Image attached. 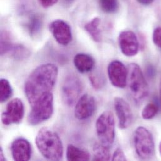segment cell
I'll return each mask as SVG.
<instances>
[{
	"label": "cell",
	"instance_id": "cell-1",
	"mask_svg": "<svg viewBox=\"0 0 161 161\" xmlns=\"http://www.w3.org/2000/svg\"><path fill=\"white\" fill-rule=\"evenodd\" d=\"M58 74V67L53 64L41 65L31 72L24 85L26 97L31 106L42 97L52 92Z\"/></svg>",
	"mask_w": 161,
	"mask_h": 161
},
{
	"label": "cell",
	"instance_id": "cell-2",
	"mask_svg": "<svg viewBox=\"0 0 161 161\" xmlns=\"http://www.w3.org/2000/svg\"><path fill=\"white\" fill-rule=\"evenodd\" d=\"M35 144L40 154L50 161H60L63 158L64 146L61 139L55 131L42 128L35 138Z\"/></svg>",
	"mask_w": 161,
	"mask_h": 161
},
{
	"label": "cell",
	"instance_id": "cell-3",
	"mask_svg": "<svg viewBox=\"0 0 161 161\" xmlns=\"http://www.w3.org/2000/svg\"><path fill=\"white\" fill-rule=\"evenodd\" d=\"M127 83L130 94L134 100L140 103L149 95V85L140 67L132 63L128 67Z\"/></svg>",
	"mask_w": 161,
	"mask_h": 161
},
{
	"label": "cell",
	"instance_id": "cell-4",
	"mask_svg": "<svg viewBox=\"0 0 161 161\" xmlns=\"http://www.w3.org/2000/svg\"><path fill=\"white\" fill-rule=\"evenodd\" d=\"M53 109V96L50 92L42 97L31 106L28 117V123L36 125L48 120L52 116Z\"/></svg>",
	"mask_w": 161,
	"mask_h": 161
},
{
	"label": "cell",
	"instance_id": "cell-5",
	"mask_svg": "<svg viewBox=\"0 0 161 161\" xmlns=\"http://www.w3.org/2000/svg\"><path fill=\"white\" fill-rule=\"evenodd\" d=\"M134 143L138 157L151 160L155 156V144L152 134L144 127H137L134 134Z\"/></svg>",
	"mask_w": 161,
	"mask_h": 161
},
{
	"label": "cell",
	"instance_id": "cell-6",
	"mask_svg": "<svg viewBox=\"0 0 161 161\" xmlns=\"http://www.w3.org/2000/svg\"><path fill=\"white\" fill-rule=\"evenodd\" d=\"M97 135L100 143L110 148L115 139V119L112 112L107 110L100 115L97 120Z\"/></svg>",
	"mask_w": 161,
	"mask_h": 161
},
{
	"label": "cell",
	"instance_id": "cell-7",
	"mask_svg": "<svg viewBox=\"0 0 161 161\" xmlns=\"http://www.w3.org/2000/svg\"><path fill=\"white\" fill-rule=\"evenodd\" d=\"M83 90L80 79L74 75L67 76L62 86V98L68 106L73 105L78 100Z\"/></svg>",
	"mask_w": 161,
	"mask_h": 161
},
{
	"label": "cell",
	"instance_id": "cell-8",
	"mask_svg": "<svg viewBox=\"0 0 161 161\" xmlns=\"http://www.w3.org/2000/svg\"><path fill=\"white\" fill-rule=\"evenodd\" d=\"M24 104L22 100L15 98L8 102L5 110L1 115V122L5 125L19 124L23 119Z\"/></svg>",
	"mask_w": 161,
	"mask_h": 161
},
{
	"label": "cell",
	"instance_id": "cell-9",
	"mask_svg": "<svg viewBox=\"0 0 161 161\" xmlns=\"http://www.w3.org/2000/svg\"><path fill=\"white\" fill-rule=\"evenodd\" d=\"M108 79L115 87L124 88L127 84L128 69L120 61L112 62L107 69Z\"/></svg>",
	"mask_w": 161,
	"mask_h": 161
},
{
	"label": "cell",
	"instance_id": "cell-10",
	"mask_svg": "<svg viewBox=\"0 0 161 161\" xmlns=\"http://www.w3.org/2000/svg\"><path fill=\"white\" fill-rule=\"evenodd\" d=\"M119 43L122 53L127 57H134L139 52V40L136 35L132 31L121 32L119 36Z\"/></svg>",
	"mask_w": 161,
	"mask_h": 161
},
{
	"label": "cell",
	"instance_id": "cell-11",
	"mask_svg": "<svg viewBox=\"0 0 161 161\" xmlns=\"http://www.w3.org/2000/svg\"><path fill=\"white\" fill-rule=\"evenodd\" d=\"M49 29L55 40L62 45H68L72 40L70 26L64 21L58 19L50 24Z\"/></svg>",
	"mask_w": 161,
	"mask_h": 161
},
{
	"label": "cell",
	"instance_id": "cell-12",
	"mask_svg": "<svg viewBox=\"0 0 161 161\" xmlns=\"http://www.w3.org/2000/svg\"><path fill=\"white\" fill-rule=\"evenodd\" d=\"M96 108L95 98L88 93L82 95L75 108V117L79 120H86L94 114Z\"/></svg>",
	"mask_w": 161,
	"mask_h": 161
},
{
	"label": "cell",
	"instance_id": "cell-13",
	"mask_svg": "<svg viewBox=\"0 0 161 161\" xmlns=\"http://www.w3.org/2000/svg\"><path fill=\"white\" fill-rule=\"evenodd\" d=\"M114 108L119 127L125 129L130 127L133 120V114L128 102L121 97H116L114 99Z\"/></svg>",
	"mask_w": 161,
	"mask_h": 161
},
{
	"label": "cell",
	"instance_id": "cell-14",
	"mask_svg": "<svg viewBox=\"0 0 161 161\" xmlns=\"http://www.w3.org/2000/svg\"><path fill=\"white\" fill-rule=\"evenodd\" d=\"M11 151L14 161H29L31 156V147L30 142L24 138H18L11 144Z\"/></svg>",
	"mask_w": 161,
	"mask_h": 161
},
{
	"label": "cell",
	"instance_id": "cell-15",
	"mask_svg": "<svg viewBox=\"0 0 161 161\" xmlns=\"http://www.w3.org/2000/svg\"><path fill=\"white\" fill-rule=\"evenodd\" d=\"M74 62L77 70L82 74L90 72L95 64L94 59L85 53L77 54L74 57Z\"/></svg>",
	"mask_w": 161,
	"mask_h": 161
},
{
	"label": "cell",
	"instance_id": "cell-16",
	"mask_svg": "<svg viewBox=\"0 0 161 161\" xmlns=\"http://www.w3.org/2000/svg\"><path fill=\"white\" fill-rule=\"evenodd\" d=\"M90 158V154L86 150L80 149L72 144L68 146L67 149V159L68 161H88Z\"/></svg>",
	"mask_w": 161,
	"mask_h": 161
},
{
	"label": "cell",
	"instance_id": "cell-17",
	"mask_svg": "<svg viewBox=\"0 0 161 161\" xmlns=\"http://www.w3.org/2000/svg\"><path fill=\"white\" fill-rule=\"evenodd\" d=\"M100 24V18L96 17L85 25V30L95 42H100L102 40L101 30L99 28Z\"/></svg>",
	"mask_w": 161,
	"mask_h": 161
},
{
	"label": "cell",
	"instance_id": "cell-18",
	"mask_svg": "<svg viewBox=\"0 0 161 161\" xmlns=\"http://www.w3.org/2000/svg\"><path fill=\"white\" fill-rule=\"evenodd\" d=\"M109 148L103 146L100 143H97L93 146V160L94 161H109L110 154Z\"/></svg>",
	"mask_w": 161,
	"mask_h": 161
},
{
	"label": "cell",
	"instance_id": "cell-19",
	"mask_svg": "<svg viewBox=\"0 0 161 161\" xmlns=\"http://www.w3.org/2000/svg\"><path fill=\"white\" fill-rule=\"evenodd\" d=\"M1 102H4L8 100L12 95V88L9 81L6 79H1L0 86Z\"/></svg>",
	"mask_w": 161,
	"mask_h": 161
},
{
	"label": "cell",
	"instance_id": "cell-20",
	"mask_svg": "<svg viewBox=\"0 0 161 161\" xmlns=\"http://www.w3.org/2000/svg\"><path fill=\"white\" fill-rule=\"evenodd\" d=\"M12 49L10 34L7 31H2L1 33V55H3Z\"/></svg>",
	"mask_w": 161,
	"mask_h": 161
},
{
	"label": "cell",
	"instance_id": "cell-21",
	"mask_svg": "<svg viewBox=\"0 0 161 161\" xmlns=\"http://www.w3.org/2000/svg\"><path fill=\"white\" fill-rule=\"evenodd\" d=\"M158 111V106L155 103H149L143 108L142 117L145 120H151L157 115Z\"/></svg>",
	"mask_w": 161,
	"mask_h": 161
},
{
	"label": "cell",
	"instance_id": "cell-22",
	"mask_svg": "<svg viewBox=\"0 0 161 161\" xmlns=\"http://www.w3.org/2000/svg\"><path fill=\"white\" fill-rule=\"evenodd\" d=\"M101 9L105 13H112L117 10V0H99Z\"/></svg>",
	"mask_w": 161,
	"mask_h": 161
},
{
	"label": "cell",
	"instance_id": "cell-23",
	"mask_svg": "<svg viewBox=\"0 0 161 161\" xmlns=\"http://www.w3.org/2000/svg\"><path fill=\"white\" fill-rule=\"evenodd\" d=\"M42 22L41 19L38 16H33L28 24V30L30 31V34L31 36H34L37 34L38 32L40 31V28L42 27Z\"/></svg>",
	"mask_w": 161,
	"mask_h": 161
},
{
	"label": "cell",
	"instance_id": "cell-24",
	"mask_svg": "<svg viewBox=\"0 0 161 161\" xmlns=\"http://www.w3.org/2000/svg\"><path fill=\"white\" fill-rule=\"evenodd\" d=\"M12 55L15 59L22 60L26 58L29 56L30 53L28 50L23 45H17L11 49Z\"/></svg>",
	"mask_w": 161,
	"mask_h": 161
},
{
	"label": "cell",
	"instance_id": "cell-25",
	"mask_svg": "<svg viewBox=\"0 0 161 161\" xmlns=\"http://www.w3.org/2000/svg\"><path fill=\"white\" fill-rule=\"evenodd\" d=\"M89 79L92 85L95 89H100L104 85L105 80L96 75H90Z\"/></svg>",
	"mask_w": 161,
	"mask_h": 161
},
{
	"label": "cell",
	"instance_id": "cell-26",
	"mask_svg": "<svg viewBox=\"0 0 161 161\" xmlns=\"http://www.w3.org/2000/svg\"><path fill=\"white\" fill-rule=\"evenodd\" d=\"M112 161H127V158L125 156V154L120 148H117L115 151L112 156Z\"/></svg>",
	"mask_w": 161,
	"mask_h": 161
},
{
	"label": "cell",
	"instance_id": "cell-27",
	"mask_svg": "<svg viewBox=\"0 0 161 161\" xmlns=\"http://www.w3.org/2000/svg\"><path fill=\"white\" fill-rule=\"evenodd\" d=\"M153 42L154 44L161 49V27L156 28L153 33Z\"/></svg>",
	"mask_w": 161,
	"mask_h": 161
},
{
	"label": "cell",
	"instance_id": "cell-28",
	"mask_svg": "<svg viewBox=\"0 0 161 161\" xmlns=\"http://www.w3.org/2000/svg\"><path fill=\"white\" fill-rule=\"evenodd\" d=\"M58 0H38L40 4L44 8H49L53 6Z\"/></svg>",
	"mask_w": 161,
	"mask_h": 161
},
{
	"label": "cell",
	"instance_id": "cell-29",
	"mask_svg": "<svg viewBox=\"0 0 161 161\" xmlns=\"http://www.w3.org/2000/svg\"><path fill=\"white\" fill-rule=\"evenodd\" d=\"M154 0H137V1L144 5H149L151 4Z\"/></svg>",
	"mask_w": 161,
	"mask_h": 161
},
{
	"label": "cell",
	"instance_id": "cell-30",
	"mask_svg": "<svg viewBox=\"0 0 161 161\" xmlns=\"http://www.w3.org/2000/svg\"><path fill=\"white\" fill-rule=\"evenodd\" d=\"M0 160L2 161H5L6 160L4 155V153H3V151L2 149V147L0 148Z\"/></svg>",
	"mask_w": 161,
	"mask_h": 161
},
{
	"label": "cell",
	"instance_id": "cell-31",
	"mask_svg": "<svg viewBox=\"0 0 161 161\" xmlns=\"http://www.w3.org/2000/svg\"><path fill=\"white\" fill-rule=\"evenodd\" d=\"M159 95H160V101H161V79L160 81V85H159Z\"/></svg>",
	"mask_w": 161,
	"mask_h": 161
},
{
	"label": "cell",
	"instance_id": "cell-32",
	"mask_svg": "<svg viewBox=\"0 0 161 161\" xmlns=\"http://www.w3.org/2000/svg\"><path fill=\"white\" fill-rule=\"evenodd\" d=\"M159 152H160L161 156V142L160 143V145H159Z\"/></svg>",
	"mask_w": 161,
	"mask_h": 161
}]
</instances>
